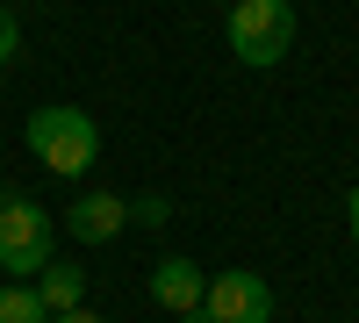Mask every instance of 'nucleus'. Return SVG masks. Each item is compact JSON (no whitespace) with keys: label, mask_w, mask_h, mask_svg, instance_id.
Listing matches in <instances>:
<instances>
[{"label":"nucleus","mask_w":359,"mask_h":323,"mask_svg":"<svg viewBox=\"0 0 359 323\" xmlns=\"http://www.w3.org/2000/svg\"><path fill=\"white\" fill-rule=\"evenodd\" d=\"M180 323H216V316H208V309H187V316H180Z\"/></svg>","instance_id":"nucleus-13"},{"label":"nucleus","mask_w":359,"mask_h":323,"mask_svg":"<svg viewBox=\"0 0 359 323\" xmlns=\"http://www.w3.org/2000/svg\"><path fill=\"white\" fill-rule=\"evenodd\" d=\"M15 50H22V29H15V15H8V8H0V72L15 65Z\"/></svg>","instance_id":"nucleus-9"},{"label":"nucleus","mask_w":359,"mask_h":323,"mask_svg":"<svg viewBox=\"0 0 359 323\" xmlns=\"http://www.w3.org/2000/svg\"><path fill=\"white\" fill-rule=\"evenodd\" d=\"M0 323H50V309L36 302V287H0Z\"/></svg>","instance_id":"nucleus-8"},{"label":"nucleus","mask_w":359,"mask_h":323,"mask_svg":"<svg viewBox=\"0 0 359 323\" xmlns=\"http://www.w3.org/2000/svg\"><path fill=\"white\" fill-rule=\"evenodd\" d=\"M50 323H108V316H94V309L79 302V309H65V316H50Z\"/></svg>","instance_id":"nucleus-11"},{"label":"nucleus","mask_w":359,"mask_h":323,"mask_svg":"<svg viewBox=\"0 0 359 323\" xmlns=\"http://www.w3.org/2000/svg\"><path fill=\"white\" fill-rule=\"evenodd\" d=\"M223 8H230V0H223Z\"/></svg>","instance_id":"nucleus-14"},{"label":"nucleus","mask_w":359,"mask_h":323,"mask_svg":"<svg viewBox=\"0 0 359 323\" xmlns=\"http://www.w3.org/2000/svg\"><path fill=\"white\" fill-rule=\"evenodd\" d=\"M50 266V216L29 194H0V273L36 280Z\"/></svg>","instance_id":"nucleus-3"},{"label":"nucleus","mask_w":359,"mask_h":323,"mask_svg":"<svg viewBox=\"0 0 359 323\" xmlns=\"http://www.w3.org/2000/svg\"><path fill=\"white\" fill-rule=\"evenodd\" d=\"M201 309L216 316V323H273V287H266L259 273H216L201 287Z\"/></svg>","instance_id":"nucleus-4"},{"label":"nucleus","mask_w":359,"mask_h":323,"mask_svg":"<svg viewBox=\"0 0 359 323\" xmlns=\"http://www.w3.org/2000/svg\"><path fill=\"white\" fill-rule=\"evenodd\" d=\"M29 151H36L43 172L79 180V172L101 158V130H94L86 108H36V115H29Z\"/></svg>","instance_id":"nucleus-1"},{"label":"nucleus","mask_w":359,"mask_h":323,"mask_svg":"<svg viewBox=\"0 0 359 323\" xmlns=\"http://www.w3.org/2000/svg\"><path fill=\"white\" fill-rule=\"evenodd\" d=\"M36 302H43L50 316L79 309V302H86V273H79V266H57V259H50V266L36 273Z\"/></svg>","instance_id":"nucleus-7"},{"label":"nucleus","mask_w":359,"mask_h":323,"mask_svg":"<svg viewBox=\"0 0 359 323\" xmlns=\"http://www.w3.org/2000/svg\"><path fill=\"white\" fill-rule=\"evenodd\" d=\"M65 230L86 245H108V238H123L130 230V201L123 194H79L72 209H65Z\"/></svg>","instance_id":"nucleus-5"},{"label":"nucleus","mask_w":359,"mask_h":323,"mask_svg":"<svg viewBox=\"0 0 359 323\" xmlns=\"http://www.w3.org/2000/svg\"><path fill=\"white\" fill-rule=\"evenodd\" d=\"M130 216H144V223H165V194H144V201H137Z\"/></svg>","instance_id":"nucleus-10"},{"label":"nucleus","mask_w":359,"mask_h":323,"mask_svg":"<svg viewBox=\"0 0 359 323\" xmlns=\"http://www.w3.org/2000/svg\"><path fill=\"white\" fill-rule=\"evenodd\" d=\"M230 50H237V65L273 72L294 50V8L287 0H230Z\"/></svg>","instance_id":"nucleus-2"},{"label":"nucleus","mask_w":359,"mask_h":323,"mask_svg":"<svg viewBox=\"0 0 359 323\" xmlns=\"http://www.w3.org/2000/svg\"><path fill=\"white\" fill-rule=\"evenodd\" d=\"M345 223H352V245H359V180H352V194H345Z\"/></svg>","instance_id":"nucleus-12"},{"label":"nucleus","mask_w":359,"mask_h":323,"mask_svg":"<svg viewBox=\"0 0 359 323\" xmlns=\"http://www.w3.org/2000/svg\"><path fill=\"white\" fill-rule=\"evenodd\" d=\"M201 287H208V273L194 266V259H158V273H151V302L172 309V316H187V309H201Z\"/></svg>","instance_id":"nucleus-6"}]
</instances>
